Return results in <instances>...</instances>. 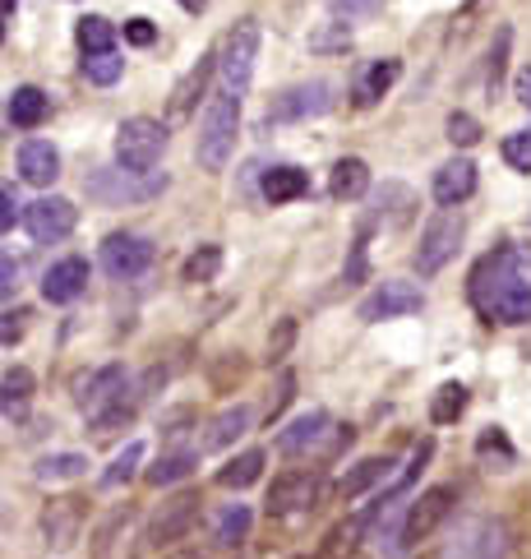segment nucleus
Listing matches in <instances>:
<instances>
[{
	"instance_id": "58836bf2",
	"label": "nucleus",
	"mask_w": 531,
	"mask_h": 559,
	"mask_svg": "<svg viewBox=\"0 0 531 559\" xmlns=\"http://www.w3.org/2000/svg\"><path fill=\"white\" fill-rule=\"evenodd\" d=\"M448 139H454L458 148H471L481 139V125H476V116H467V111H454L448 116Z\"/></svg>"
},
{
	"instance_id": "f8f14e48",
	"label": "nucleus",
	"mask_w": 531,
	"mask_h": 559,
	"mask_svg": "<svg viewBox=\"0 0 531 559\" xmlns=\"http://www.w3.org/2000/svg\"><path fill=\"white\" fill-rule=\"evenodd\" d=\"M84 523H88V499H79V495L51 499V505L43 509V542H47L56 555H65V550L79 546V536H84Z\"/></svg>"
},
{
	"instance_id": "13d9d810",
	"label": "nucleus",
	"mask_w": 531,
	"mask_h": 559,
	"mask_svg": "<svg viewBox=\"0 0 531 559\" xmlns=\"http://www.w3.org/2000/svg\"><path fill=\"white\" fill-rule=\"evenodd\" d=\"M5 10H14V0H5Z\"/></svg>"
},
{
	"instance_id": "1a4fd4ad",
	"label": "nucleus",
	"mask_w": 531,
	"mask_h": 559,
	"mask_svg": "<svg viewBox=\"0 0 531 559\" xmlns=\"http://www.w3.org/2000/svg\"><path fill=\"white\" fill-rule=\"evenodd\" d=\"M462 236H467V218L458 214V208H444V214L425 227L421 250H417V268H421V278H435L439 268L458 255Z\"/></svg>"
},
{
	"instance_id": "f03ea898",
	"label": "nucleus",
	"mask_w": 531,
	"mask_h": 559,
	"mask_svg": "<svg viewBox=\"0 0 531 559\" xmlns=\"http://www.w3.org/2000/svg\"><path fill=\"white\" fill-rule=\"evenodd\" d=\"M236 125H241V98L227 88H218L204 107V121H200V139H194V158H200L204 171H222L231 162V148H236Z\"/></svg>"
},
{
	"instance_id": "cd10ccee",
	"label": "nucleus",
	"mask_w": 531,
	"mask_h": 559,
	"mask_svg": "<svg viewBox=\"0 0 531 559\" xmlns=\"http://www.w3.org/2000/svg\"><path fill=\"white\" fill-rule=\"evenodd\" d=\"M194 467H200V453H194V449H171V453H162L148 467V486L167 490V486H176V481H185Z\"/></svg>"
},
{
	"instance_id": "dca6fc26",
	"label": "nucleus",
	"mask_w": 531,
	"mask_h": 559,
	"mask_svg": "<svg viewBox=\"0 0 531 559\" xmlns=\"http://www.w3.org/2000/svg\"><path fill=\"white\" fill-rule=\"evenodd\" d=\"M425 305V296L417 292L411 282H379L375 292H370L365 301H361V319L365 324H384V319H402V315H417Z\"/></svg>"
},
{
	"instance_id": "603ef678",
	"label": "nucleus",
	"mask_w": 531,
	"mask_h": 559,
	"mask_svg": "<svg viewBox=\"0 0 531 559\" xmlns=\"http://www.w3.org/2000/svg\"><path fill=\"white\" fill-rule=\"evenodd\" d=\"M514 98H518V102H522V107L531 111V65H527V70L518 74V84H514Z\"/></svg>"
},
{
	"instance_id": "de8ad7c7",
	"label": "nucleus",
	"mask_w": 531,
	"mask_h": 559,
	"mask_svg": "<svg viewBox=\"0 0 531 559\" xmlns=\"http://www.w3.org/2000/svg\"><path fill=\"white\" fill-rule=\"evenodd\" d=\"M347 282H365V231L351 245V259H347Z\"/></svg>"
},
{
	"instance_id": "4c0bfd02",
	"label": "nucleus",
	"mask_w": 531,
	"mask_h": 559,
	"mask_svg": "<svg viewBox=\"0 0 531 559\" xmlns=\"http://www.w3.org/2000/svg\"><path fill=\"white\" fill-rule=\"evenodd\" d=\"M504 162L514 171H531V130H514L504 139Z\"/></svg>"
},
{
	"instance_id": "a878e982",
	"label": "nucleus",
	"mask_w": 531,
	"mask_h": 559,
	"mask_svg": "<svg viewBox=\"0 0 531 559\" xmlns=\"http://www.w3.org/2000/svg\"><path fill=\"white\" fill-rule=\"evenodd\" d=\"M370 190V167L361 162V158H338L333 162V171H328V195L333 199H361Z\"/></svg>"
},
{
	"instance_id": "5701e85b",
	"label": "nucleus",
	"mask_w": 531,
	"mask_h": 559,
	"mask_svg": "<svg viewBox=\"0 0 531 559\" xmlns=\"http://www.w3.org/2000/svg\"><path fill=\"white\" fill-rule=\"evenodd\" d=\"M47 111H51V98L37 84H24V88L10 93V125L14 130H37L47 121Z\"/></svg>"
},
{
	"instance_id": "f257e3e1",
	"label": "nucleus",
	"mask_w": 531,
	"mask_h": 559,
	"mask_svg": "<svg viewBox=\"0 0 531 559\" xmlns=\"http://www.w3.org/2000/svg\"><path fill=\"white\" fill-rule=\"evenodd\" d=\"M471 301L495 324H531V282L518 268L514 250L481 259V268L471 274Z\"/></svg>"
},
{
	"instance_id": "c03bdc74",
	"label": "nucleus",
	"mask_w": 531,
	"mask_h": 559,
	"mask_svg": "<svg viewBox=\"0 0 531 559\" xmlns=\"http://www.w3.org/2000/svg\"><path fill=\"white\" fill-rule=\"evenodd\" d=\"M291 398H297V375L282 370V379H278V393L268 398V421H278V416L287 412V402H291Z\"/></svg>"
},
{
	"instance_id": "c756f323",
	"label": "nucleus",
	"mask_w": 531,
	"mask_h": 559,
	"mask_svg": "<svg viewBox=\"0 0 531 559\" xmlns=\"http://www.w3.org/2000/svg\"><path fill=\"white\" fill-rule=\"evenodd\" d=\"M264 462H268L264 449H245L241 458H231L227 467L218 472V486H222V490H245V486H254V481L264 476Z\"/></svg>"
},
{
	"instance_id": "a18cd8bd",
	"label": "nucleus",
	"mask_w": 531,
	"mask_h": 559,
	"mask_svg": "<svg viewBox=\"0 0 531 559\" xmlns=\"http://www.w3.org/2000/svg\"><path fill=\"white\" fill-rule=\"evenodd\" d=\"M328 10L338 19H365V14L379 10V0H328Z\"/></svg>"
},
{
	"instance_id": "3c124183",
	"label": "nucleus",
	"mask_w": 531,
	"mask_h": 559,
	"mask_svg": "<svg viewBox=\"0 0 531 559\" xmlns=\"http://www.w3.org/2000/svg\"><path fill=\"white\" fill-rule=\"evenodd\" d=\"M167 559H218L208 546H176V550H167Z\"/></svg>"
},
{
	"instance_id": "4be33fe9",
	"label": "nucleus",
	"mask_w": 531,
	"mask_h": 559,
	"mask_svg": "<svg viewBox=\"0 0 531 559\" xmlns=\"http://www.w3.org/2000/svg\"><path fill=\"white\" fill-rule=\"evenodd\" d=\"M19 177H24L28 185H51L56 177H61V153H56L47 139H28L24 148H19Z\"/></svg>"
},
{
	"instance_id": "8fccbe9b",
	"label": "nucleus",
	"mask_w": 531,
	"mask_h": 559,
	"mask_svg": "<svg viewBox=\"0 0 531 559\" xmlns=\"http://www.w3.org/2000/svg\"><path fill=\"white\" fill-rule=\"evenodd\" d=\"M24 319H28L24 311H5V333H0V338H5V347H14V338L24 333Z\"/></svg>"
},
{
	"instance_id": "393cba45",
	"label": "nucleus",
	"mask_w": 531,
	"mask_h": 559,
	"mask_svg": "<svg viewBox=\"0 0 531 559\" xmlns=\"http://www.w3.org/2000/svg\"><path fill=\"white\" fill-rule=\"evenodd\" d=\"M398 74H402V61H393V56H384V61H370L361 70V80H357V102L361 107H375L384 93L398 84Z\"/></svg>"
},
{
	"instance_id": "6ab92c4d",
	"label": "nucleus",
	"mask_w": 531,
	"mask_h": 559,
	"mask_svg": "<svg viewBox=\"0 0 531 559\" xmlns=\"http://www.w3.org/2000/svg\"><path fill=\"white\" fill-rule=\"evenodd\" d=\"M84 287H88V259H79V255H65V259H56L47 274H43V296L51 305H70L84 296Z\"/></svg>"
},
{
	"instance_id": "473e14b6",
	"label": "nucleus",
	"mask_w": 531,
	"mask_h": 559,
	"mask_svg": "<svg viewBox=\"0 0 531 559\" xmlns=\"http://www.w3.org/2000/svg\"><path fill=\"white\" fill-rule=\"evenodd\" d=\"M467 412V384H439V393L430 398V421L435 426H454Z\"/></svg>"
},
{
	"instance_id": "f704fd0d",
	"label": "nucleus",
	"mask_w": 531,
	"mask_h": 559,
	"mask_svg": "<svg viewBox=\"0 0 531 559\" xmlns=\"http://www.w3.org/2000/svg\"><path fill=\"white\" fill-rule=\"evenodd\" d=\"M140 462H144V445L134 439V445H125V453H116V458H111V467L102 472V486H107V490L125 486V481L134 476V467H140Z\"/></svg>"
},
{
	"instance_id": "79ce46f5",
	"label": "nucleus",
	"mask_w": 531,
	"mask_h": 559,
	"mask_svg": "<svg viewBox=\"0 0 531 559\" xmlns=\"http://www.w3.org/2000/svg\"><path fill=\"white\" fill-rule=\"evenodd\" d=\"M291 342H297V319H278V333L268 338V365H278L291 352Z\"/></svg>"
},
{
	"instance_id": "e433bc0d",
	"label": "nucleus",
	"mask_w": 531,
	"mask_h": 559,
	"mask_svg": "<svg viewBox=\"0 0 531 559\" xmlns=\"http://www.w3.org/2000/svg\"><path fill=\"white\" fill-rule=\"evenodd\" d=\"M208 74H213V56H204V61H200V65H194V70L185 74V84L176 88V102H171V111H176V116H185V111H190V102H194V88L204 93Z\"/></svg>"
},
{
	"instance_id": "7c9ffc66",
	"label": "nucleus",
	"mask_w": 531,
	"mask_h": 559,
	"mask_svg": "<svg viewBox=\"0 0 531 559\" xmlns=\"http://www.w3.org/2000/svg\"><path fill=\"white\" fill-rule=\"evenodd\" d=\"M88 472V458L84 453H47L43 462H37V481H43V486H56V481H79Z\"/></svg>"
},
{
	"instance_id": "37998d69",
	"label": "nucleus",
	"mask_w": 531,
	"mask_h": 559,
	"mask_svg": "<svg viewBox=\"0 0 531 559\" xmlns=\"http://www.w3.org/2000/svg\"><path fill=\"white\" fill-rule=\"evenodd\" d=\"M508 42H514V33L499 28L495 37V51H490V93H499V80H504V61H508Z\"/></svg>"
},
{
	"instance_id": "f3484780",
	"label": "nucleus",
	"mask_w": 531,
	"mask_h": 559,
	"mask_svg": "<svg viewBox=\"0 0 531 559\" xmlns=\"http://www.w3.org/2000/svg\"><path fill=\"white\" fill-rule=\"evenodd\" d=\"M328 439H333V416L314 408V412L297 416V421H291V426L278 435V453H282V458H305V453H319Z\"/></svg>"
},
{
	"instance_id": "b1692460",
	"label": "nucleus",
	"mask_w": 531,
	"mask_h": 559,
	"mask_svg": "<svg viewBox=\"0 0 531 559\" xmlns=\"http://www.w3.org/2000/svg\"><path fill=\"white\" fill-rule=\"evenodd\" d=\"M250 421H254V408H245V402H236V408L218 412L208 421V435H204V449H231L236 439H241L250 430Z\"/></svg>"
},
{
	"instance_id": "ea45409f",
	"label": "nucleus",
	"mask_w": 531,
	"mask_h": 559,
	"mask_svg": "<svg viewBox=\"0 0 531 559\" xmlns=\"http://www.w3.org/2000/svg\"><path fill=\"white\" fill-rule=\"evenodd\" d=\"M351 42V28L347 24H333L324 33H310V51H347Z\"/></svg>"
},
{
	"instance_id": "9b49d317",
	"label": "nucleus",
	"mask_w": 531,
	"mask_h": 559,
	"mask_svg": "<svg viewBox=\"0 0 531 559\" xmlns=\"http://www.w3.org/2000/svg\"><path fill=\"white\" fill-rule=\"evenodd\" d=\"M319 505V472L314 467H291L282 476H273V486L264 495L268 518H287V513H305Z\"/></svg>"
},
{
	"instance_id": "c85d7f7f",
	"label": "nucleus",
	"mask_w": 531,
	"mask_h": 559,
	"mask_svg": "<svg viewBox=\"0 0 531 559\" xmlns=\"http://www.w3.org/2000/svg\"><path fill=\"white\" fill-rule=\"evenodd\" d=\"M250 527H254L250 505H227L218 513V523H213V542H218L222 550H236L241 542H250Z\"/></svg>"
},
{
	"instance_id": "a19ab883",
	"label": "nucleus",
	"mask_w": 531,
	"mask_h": 559,
	"mask_svg": "<svg viewBox=\"0 0 531 559\" xmlns=\"http://www.w3.org/2000/svg\"><path fill=\"white\" fill-rule=\"evenodd\" d=\"M28 393H33V375H28V370H10V375H5V408H10V412L24 408Z\"/></svg>"
},
{
	"instance_id": "9d476101",
	"label": "nucleus",
	"mask_w": 531,
	"mask_h": 559,
	"mask_svg": "<svg viewBox=\"0 0 531 559\" xmlns=\"http://www.w3.org/2000/svg\"><path fill=\"white\" fill-rule=\"evenodd\" d=\"M504 550H508V527L499 518H467L439 555L444 559H504Z\"/></svg>"
},
{
	"instance_id": "423d86ee",
	"label": "nucleus",
	"mask_w": 531,
	"mask_h": 559,
	"mask_svg": "<svg viewBox=\"0 0 531 559\" xmlns=\"http://www.w3.org/2000/svg\"><path fill=\"white\" fill-rule=\"evenodd\" d=\"M148 546V523H140V513L130 505L111 509L93 532V559H140Z\"/></svg>"
},
{
	"instance_id": "bb28decb",
	"label": "nucleus",
	"mask_w": 531,
	"mask_h": 559,
	"mask_svg": "<svg viewBox=\"0 0 531 559\" xmlns=\"http://www.w3.org/2000/svg\"><path fill=\"white\" fill-rule=\"evenodd\" d=\"M310 190V177L301 167H291V162H282V167H268L264 171V199L268 204H291V199H301Z\"/></svg>"
},
{
	"instance_id": "2eb2a0df",
	"label": "nucleus",
	"mask_w": 531,
	"mask_h": 559,
	"mask_svg": "<svg viewBox=\"0 0 531 559\" xmlns=\"http://www.w3.org/2000/svg\"><path fill=\"white\" fill-rule=\"evenodd\" d=\"M333 107V84L328 80H310V84H291L287 93L268 102V121H310Z\"/></svg>"
},
{
	"instance_id": "5fc2aeb1",
	"label": "nucleus",
	"mask_w": 531,
	"mask_h": 559,
	"mask_svg": "<svg viewBox=\"0 0 531 559\" xmlns=\"http://www.w3.org/2000/svg\"><path fill=\"white\" fill-rule=\"evenodd\" d=\"M181 5H185V10H190V14H200V10H204V5H208V0H181Z\"/></svg>"
},
{
	"instance_id": "a211bd4d",
	"label": "nucleus",
	"mask_w": 531,
	"mask_h": 559,
	"mask_svg": "<svg viewBox=\"0 0 531 559\" xmlns=\"http://www.w3.org/2000/svg\"><path fill=\"white\" fill-rule=\"evenodd\" d=\"M130 389V375L125 365H102V370H93L84 384H79V408H84L88 416H102L111 402H121Z\"/></svg>"
},
{
	"instance_id": "4d7b16f0",
	"label": "nucleus",
	"mask_w": 531,
	"mask_h": 559,
	"mask_svg": "<svg viewBox=\"0 0 531 559\" xmlns=\"http://www.w3.org/2000/svg\"><path fill=\"white\" fill-rule=\"evenodd\" d=\"M421 559H444V555H439V550H435V555H421Z\"/></svg>"
},
{
	"instance_id": "39448f33",
	"label": "nucleus",
	"mask_w": 531,
	"mask_h": 559,
	"mask_svg": "<svg viewBox=\"0 0 531 559\" xmlns=\"http://www.w3.org/2000/svg\"><path fill=\"white\" fill-rule=\"evenodd\" d=\"M454 509H458V490L454 486H430V490H421L407 505V518H402V550L425 546L430 536H435L448 523V518H454Z\"/></svg>"
},
{
	"instance_id": "09e8293b",
	"label": "nucleus",
	"mask_w": 531,
	"mask_h": 559,
	"mask_svg": "<svg viewBox=\"0 0 531 559\" xmlns=\"http://www.w3.org/2000/svg\"><path fill=\"white\" fill-rule=\"evenodd\" d=\"M0 208H5V214H0V227H5V231H14V218H19V199H14V185H5V190H0Z\"/></svg>"
},
{
	"instance_id": "49530a36",
	"label": "nucleus",
	"mask_w": 531,
	"mask_h": 559,
	"mask_svg": "<svg viewBox=\"0 0 531 559\" xmlns=\"http://www.w3.org/2000/svg\"><path fill=\"white\" fill-rule=\"evenodd\" d=\"M153 37H157V28L148 19H130L125 24V42H134V47H153Z\"/></svg>"
},
{
	"instance_id": "0eeeda50",
	"label": "nucleus",
	"mask_w": 531,
	"mask_h": 559,
	"mask_svg": "<svg viewBox=\"0 0 531 559\" xmlns=\"http://www.w3.org/2000/svg\"><path fill=\"white\" fill-rule=\"evenodd\" d=\"M254 61H260V24L254 19H241L227 42H222V56H218V74H222V88L245 98V88L254 80Z\"/></svg>"
},
{
	"instance_id": "4468645a",
	"label": "nucleus",
	"mask_w": 531,
	"mask_h": 559,
	"mask_svg": "<svg viewBox=\"0 0 531 559\" xmlns=\"http://www.w3.org/2000/svg\"><path fill=\"white\" fill-rule=\"evenodd\" d=\"M148 264H153L148 236H134V231H116V236L102 241V268H107V278L130 282V278L148 274Z\"/></svg>"
},
{
	"instance_id": "7ed1b4c3",
	"label": "nucleus",
	"mask_w": 531,
	"mask_h": 559,
	"mask_svg": "<svg viewBox=\"0 0 531 559\" xmlns=\"http://www.w3.org/2000/svg\"><path fill=\"white\" fill-rule=\"evenodd\" d=\"M167 125L153 121V116H130V121H121V130H116V167L134 171V177H153V167L162 162L167 153Z\"/></svg>"
},
{
	"instance_id": "864d4df0",
	"label": "nucleus",
	"mask_w": 531,
	"mask_h": 559,
	"mask_svg": "<svg viewBox=\"0 0 531 559\" xmlns=\"http://www.w3.org/2000/svg\"><path fill=\"white\" fill-rule=\"evenodd\" d=\"M0 274H5V296H10V292H14V278H19V264L5 259V264H0Z\"/></svg>"
},
{
	"instance_id": "c9c22d12",
	"label": "nucleus",
	"mask_w": 531,
	"mask_h": 559,
	"mask_svg": "<svg viewBox=\"0 0 531 559\" xmlns=\"http://www.w3.org/2000/svg\"><path fill=\"white\" fill-rule=\"evenodd\" d=\"M84 74L93 84H116L125 74V61H121V51H102V56H84Z\"/></svg>"
},
{
	"instance_id": "20e7f679",
	"label": "nucleus",
	"mask_w": 531,
	"mask_h": 559,
	"mask_svg": "<svg viewBox=\"0 0 531 559\" xmlns=\"http://www.w3.org/2000/svg\"><path fill=\"white\" fill-rule=\"evenodd\" d=\"M204 518V495L200 490H176L148 513V546L153 550H176Z\"/></svg>"
},
{
	"instance_id": "ddd939ff",
	"label": "nucleus",
	"mask_w": 531,
	"mask_h": 559,
	"mask_svg": "<svg viewBox=\"0 0 531 559\" xmlns=\"http://www.w3.org/2000/svg\"><path fill=\"white\" fill-rule=\"evenodd\" d=\"M79 222V208L61 195H47V199H33L24 208V227H28V236L37 245H56V241H65L70 231Z\"/></svg>"
},
{
	"instance_id": "2f4dec72",
	"label": "nucleus",
	"mask_w": 531,
	"mask_h": 559,
	"mask_svg": "<svg viewBox=\"0 0 531 559\" xmlns=\"http://www.w3.org/2000/svg\"><path fill=\"white\" fill-rule=\"evenodd\" d=\"M74 37H79V47H84V56H102V51H116V28L107 24L102 14H84V19H79Z\"/></svg>"
},
{
	"instance_id": "6e6552de",
	"label": "nucleus",
	"mask_w": 531,
	"mask_h": 559,
	"mask_svg": "<svg viewBox=\"0 0 531 559\" xmlns=\"http://www.w3.org/2000/svg\"><path fill=\"white\" fill-rule=\"evenodd\" d=\"M84 190H88V199L121 208V204H140V199L162 195L167 177H157V171L153 177H134V171H125V167H102V171H93V177L84 181Z\"/></svg>"
},
{
	"instance_id": "aec40b11",
	"label": "nucleus",
	"mask_w": 531,
	"mask_h": 559,
	"mask_svg": "<svg viewBox=\"0 0 531 559\" xmlns=\"http://www.w3.org/2000/svg\"><path fill=\"white\" fill-rule=\"evenodd\" d=\"M471 190H476V162L471 158H448L435 171V199L444 208H458L462 199H471Z\"/></svg>"
},
{
	"instance_id": "72a5a7b5",
	"label": "nucleus",
	"mask_w": 531,
	"mask_h": 559,
	"mask_svg": "<svg viewBox=\"0 0 531 559\" xmlns=\"http://www.w3.org/2000/svg\"><path fill=\"white\" fill-rule=\"evenodd\" d=\"M218 268H222V250H218V245H200V250H194V255L185 259V274H181V278L200 287V282L218 278Z\"/></svg>"
},
{
	"instance_id": "412c9836",
	"label": "nucleus",
	"mask_w": 531,
	"mask_h": 559,
	"mask_svg": "<svg viewBox=\"0 0 531 559\" xmlns=\"http://www.w3.org/2000/svg\"><path fill=\"white\" fill-rule=\"evenodd\" d=\"M388 467H393V458H365V462H357L351 472H342L338 481H333V499H338V505L361 499L370 486H379V481L388 476Z\"/></svg>"
},
{
	"instance_id": "6e6d98bb",
	"label": "nucleus",
	"mask_w": 531,
	"mask_h": 559,
	"mask_svg": "<svg viewBox=\"0 0 531 559\" xmlns=\"http://www.w3.org/2000/svg\"><path fill=\"white\" fill-rule=\"evenodd\" d=\"M297 559H324V555H297Z\"/></svg>"
}]
</instances>
